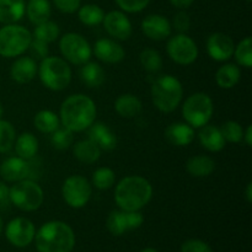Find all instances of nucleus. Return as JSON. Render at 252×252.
<instances>
[{"mask_svg":"<svg viewBox=\"0 0 252 252\" xmlns=\"http://www.w3.org/2000/svg\"><path fill=\"white\" fill-rule=\"evenodd\" d=\"M96 105L84 94L70 95L61 106V122L71 132H83L95 122Z\"/></svg>","mask_w":252,"mask_h":252,"instance_id":"nucleus-1","label":"nucleus"},{"mask_svg":"<svg viewBox=\"0 0 252 252\" xmlns=\"http://www.w3.org/2000/svg\"><path fill=\"white\" fill-rule=\"evenodd\" d=\"M153 197V187L142 176H127L121 180L115 189L116 204L122 211H140Z\"/></svg>","mask_w":252,"mask_h":252,"instance_id":"nucleus-2","label":"nucleus"},{"mask_svg":"<svg viewBox=\"0 0 252 252\" xmlns=\"http://www.w3.org/2000/svg\"><path fill=\"white\" fill-rule=\"evenodd\" d=\"M38 252H71L75 246V234L64 221L44 223L34 235Z\"/></svg>","mask_w":252,"mask_h":252,"instance_id":"nucleus-3","label":"nucleus"},{"mask_svg":"<svg viewBox=\"0 0 252 252\" xmlns=\"http://www.w3.org/2000/svg\"><path fill=\"white\" fill-rule=\"evenodd\" d=\"M152 101L155 107L164 113L176 110L184 97V86L181 81L172 75H161L153 83Z\"/></svg>","mask_w":252,"mask_h":252,"instance_id":"nucleus-4","label":"nucleus"},{"mask_svg":"<svg viewBox=\"0 0 252 252\" xmlns=\"http://www.w3.org/2000/svg\"><path fill=\"white\" fill-rule=\"evenodd\" d=\"M37 73L42 84L52 91H62L70 84L71 69L65 59L59 57H46L41 61Z\"/></svg>","mask_w":252,"mask_h":252,"instance_id":"nucleus-5","label":"nucleus"},{"mask_svg":"<svg viewBox=\"0 0 252 252\" xmlns=\"http://www.w3.org/2000/svg\"><path fill=\"white\" fill-rule=\"evenodd\" d=\"M32 33L24 26L16 24L5 25L0 29V56L15 58L29 49Z\"/></svg>","mask_w":252,"mask_h":252,"instance_id":"nucleus-6","label":"nucleus"},{"mask_svg":"<svg viewBox=\"0 0 252 252\" xmlns=\"http://www.w3.org/2000/svg\"><path fill=\"white\" fill-rule=\"evenodd\" d=\"M44 199L43 189L31 179L15 182L10 187V202L24 212L37 211Z\"/></svg>","mask_w":252,"mask_h":252,"instance_id":"nucleus-7","label":"nucleus"},{"mask_svg":"<svg viewBox=\"0 0 252 252\" xmlns=\"http://www.w3.org/2000/svg\"><path fill=\"white\" fill-rule=\"evenodd\" d=\"M213 112V101L204 93H196L189 96L182 106L185 121L192 128H201L208 125Z\"/></svg>","mask_w":252,"mask_h":252,"instance_id":"nucleus-8","label":"nucleus"},{"mask_svg":"<svg viewBox=\"0 0 252 252\" xmlns=\"http://www.w3.org/2000/svg\"><path fill=\"white\" fill-rule=\"evenodd\" d=\"M93 189L88 180L80 175L66 177L62 186V196L65 203L74 209L83 208L90 201Z\"/></svg>","mask_w":252,"mask_h":252,"instance_id":"nucleus-9","label":"nucleus"},{"mask_svg":"<svg viewBox=\"0 0 252 252\" xmlns=\"http://www.w3.org/2000/svg\"><path fill=\"white\" fill-rule=\"evenodd\" d=\"M59 48L64 58L75 65L88 63L93 54V49L89 42L81 34L75 32L64 34L59 42Z\"/></svg>","mask_w":252,"mask_h":252,"instance_id":"nucleus-10","label":"nucleus"},{"mask_svg":"<svg viewBox=\"0 0 252 252\" xmlns=\"http://www.w3.org/2000/svg\"><path fill=\"white\" fill-rule=\"evenodd\" d=\"M166 51L170 58L180 65H189L198 58V47L186 33L171 37L167 42Z\"/></svg>","mask_w":252,"mask_h":252,"instance_id":"nucleus-11","label":"nucleus"},{"mask_svg":"<svg viewBox=\"0 0 252 252\" xmlns=\"http://www.w3.org/2000/svg\"><path fill=\"white\" fill-rule=\"evenodd\" d=\"M7 241L15 248H26L33 241L36 229L30 219L19 217L9 221L5 230Z\"/></svg>","mask_w":252,"mask_h":252,"instance_id":"nucleus-12","label":"nucleus"},{"mask_svg":"<svg viewBox=\"0 0 252 252\" xmlns=\"http://www.w3.org/2000/svg\"><path fill=\"white\" fill-rule=\"evenodd\" d=\"M103 27L111 37L120 41H126L132 34V24L123 11L113 10L103 17Z\"/></svg>","mask_w":252,"mask_h":252,"instance_id":"nucleus-13","label":"nucleus"},{"mask_svg":"<svg viewBox=\"0 0 252 252\" xmlns=\"http://www.w3.org/2000/svg\"><path fill=\"white\" fill-rule=\"evenodd\" d=\"M235 43L233 38L223 32H216L207 39V52L217 62H226L233 57Z\"/></svg>","mask_w":252,"mask_h":252,"instance_id":"nucleus-14","label":"nucleus"},{"mask_svg":"<svg viewBox=\"0 0 252 252\" xmlns=\"http://www.w3.org/2000/svg\"><path fill=\"white\" fill-rule=\"evenodd\" d=\"M142 31L148 38L153 41H164L170 37L172 31L171 24L165 16L152 14L144 17L142 21Z\"/></svg>","mask_w":252,"mask_h":252,"instance_id":"nucleus-15","label":"nucleus"},{"mask_svg":"<svg viewBox=\"0 0 252 252\" xmlns=\"http://www.w3.org/2000/svg\"><path fill=\"white\" fill-rule=\"evenodd\" d=\"M94 53L96 58L108 64L120 63L125 59L126 52L123 47L115 39L100 38L95 42Z\"/></svg>","mask_w":252,"mask_h":252,"instance_id":"nucleus-16","label":"nucleus"},{"mask_svg":"<svg viewBox=\"0 0 252 252\" xmlns=\"http://www.w3.org/2000/svg\"><path fill=\"white\" fill-rule=\"evenodd\" d=\"M29 161L20 157L5 159L0 165V176L6 182H19L29 177Z\"/></svg>","mask_w":252,"mask_h":252,"instance_id":"nucleus-17","label":"nucleus"},{"mask_svg":"<svg viewBox=\"0 0 252 252\" xmlns=\"http://www.w3.org/2000/svg\"><path fill=\"white\" fill-rule=\"evenodd\" d=\"M88 129L89 139L96 143L101 150L111 152L117 147V137L105 123L94 122Z\"/></svg>","mask_w":252,"mask_h":252,"instance_id":"nucleus-18","label":"nucleus"},{"mask_svg":"<svg viewBox=\"0 0 252 252\" xmlns=\"http://www.w3.org/2000/svg\"><path fill=\"white\" fill-rule=\"evenodd\" d=\"M38 66L36 61L31 57H20L12 63L10 69V76L17 84H27L33 80Z\"/></svg>","mask_w":252,"mask_h":252,"instance_id":"nucleus-19","label":"nucleus"},{"mask_svg":"<svg viewBox=\"0 0 252 252\" xmlns=\"http://www.w3.org/2000/svg\"><path fill=\"white\" fill-rule=\"evenodd\" d=\"M165 138L175 147H187L194 139V128L187 123H172L165 129Z\"/></svg>","mask_w":252,"mask_h":252,"instance_id":"nucleus-20","label":"nucleus"},{"mask_svg":"<svg viewBox=\"0 0 252 252\" xmlns=\"http://www.w3.org/2000/svg\"><path fill=\"white\" fill-rule=\"evenodd\" d=\"M199 129L201 130L198 133V139L204 149L213 153L220 152V150L224 149L226 142L224 140L223 134H221L220 129L218 127L206 125L199 128Z\"/></svg>","mask_w":252,"mask_h":252,"instance_id":"nucleus-21","label":"nucleus"},{"mask_svg":"<svg viewBox=\"0 0 252 252\" xmlns=\"http://www.w3.org/2000/svg\"><path fill=\"white\" fill-rule=\"evenodd\" d=\"M26 10L25 0H0V22L16 24L24 17Z\"/></svg>","mask_w":252,"mask_h":252,"instance_id":"nucleus-22","label":"nucleus"},{"mask_svg":"<svg viewBox=\"0 0 252 252\" xmlns=\"http://www.w3.org/2000/svg\"><path fill=\"white\" fill-rule=\"evenodd\" d=\"M101 152L102 150L98 148V145L89 138L80 140L74 145V157L83 164H95L100 159Z\"/></svg>","mask_w":252,"mask_h":252,"instance_id":"nucleus-23","label":"nucleus"},{"mask_svg":"<svg viewBox=\"0 0 252 252\" xmlns=\"http://www.w3.org/2000/svg\"><path fill=\"white\" fill-rule=\"evenodd\" d=\"M186 170L194 177H207L216 170V161L207 155H196L187 160Z\"/></svg>","mask_w":252,"mask_h":252,"instance_id":"nucleus-24","label":"nucleus"},{"mask_svg":"<svg viewBox=\"0 0 252 252\" xmlns=\"http://www.w3.org/2000/svg\"><path fill=\"white\" fill-rule=\"evenodd\" d=\"M52 9L49 0H29L26 10H25V14L34 26L48 21Z\"/></svg>","mask_w":252,"mask_h":252,"instance_id":"nucleus-25","label":"nucleus"},{"mask_svg":"<svg viewBox=\"0 0 252 252\" xmlns=\"http://www.w3.org/2000/svg\"><path fill=\"white\" fill-rule=\"evenodd\" d=\"M115 110L121 117L134 118L142 111V102L139 98L132 94L121 95L115 102Z\"/></svg>","mask_w":252,"mask_h":252,"instance_id":"nucleus-26","label":"nucleus"},{"mask_svg":"<svg viewBox=\"0 0 252 252\" xmlns=\"http://www.w3.org/2000/svg\"><path fill=\"white\" fill-rule=\"evenodd\" d=\"M80 79L88 88H98L105 81L106 74L100 64L88 62L81 65Z\"/></svg>","mask_w":252,"mask_h":252,"instance_id":"nucleus-27","label":"nucleus"},{"mask_svg":"<svg viewBox=\"0 0 252 252\" xmlns=\"http://www.w3.org/2000/svg\"><path fill=\"white\" fill-rule=\"evenodd\" d=\"M15 152L17 157L25 160H30L34 158L38 152V140L32 133L25 132L15 139Z\"/></svg>","mask_w":252,"mask_h":252,"instance_id":"nucleus-28","label":"nucleus"},{"mask_svg":"<svg viewBox=\"0 0 252 252\" xmlns=\"http://www.w3.org/2000/svg\"><path fill=\"white\" fill-rule=\"evenodd\" d=\"M240 68L236 64L228 63L224 64L217 70L216 81L219 88L229 90V89H233L240 81Z\"/></svg>","mask_w":252,"mask_h":252,"instance_id":"nucleus-29","label":"nucleus"},{"mask_svg":"<svg viewBox=\"0 0 252 252\" xmlns=\"http://www.w3.org/2000/svg\"><path fill=\"white\" fill-rule=\"evenodd\" d=\"M34 127L39 130L41 133H53L57 128L59 127V120L58 115L49 110H42L34 116Z\"/></svg>","mask_w":252,"mask_h":252,"instance_id":"nucleus-30","label":"nucleus"},{"mask_svg":"<svg viewBox=\"0 0 252 252\" xmlns=\"http://www.w3.org/2000/svg\"><path fill=\"white\" fill-rule=\"evenodd\" d=\"M78 16L79 20L86 26H97V25L102 24L105 12L98 5L85 4L79 7Z\"/></svg>","mask_w":252,"mask_h":252,"instance_id":"nucleus-31","label":"nucleus"},{"mask_svg":"<svg viewBox=\"0 0 252 252\" xmlns=\"http://www.w3.org/2000/svg\"><path fill=\"white\" fill-rule=\"evenodd\" d=\"M59 33H61V30H59L58 25L48 20V21L36 25L32 38L46 42V43H51V42H54L58 38Z\"/></svg>","mask_w":252,"mask_h":252,"instance_id":"nucleus-32","label":"nucleus"},{"mask_svg":"<svg viewBox=\"0 0 252 252\" xmlns=\"http://www.w3.org/2000/svg\"><path fill=\"white\" fill-rule=\"evenodd\" d=\"M139 61L143 68L148 73H158L162 68V58L158 51L153 48H147L140 52Z\"/></svg>","mask_w":252,"mask_h":252,"instance_id":"nucleus-33","label":"nucleus"},{"mask_svg":"<svg viewBox=\"0 0 252 252\" xmlns=\"http://www.w3.org/2000/svg\"><path fill=\"white\" fill-rule=\"evenodd\" d=\"M107 225L108 231L115 236H121L128 230V224H127V217H126L125 211H113L111 212L110 216L107 218Z\"/></svg>","mask_w":252,"mask_h":252,"instance_id":"nucleus-34","label":"nucleus"},{"mask_svg":"<svg viewBox=\"0 0 252 252\" xmlns=\"http://www.w3.org/2000/svg\"><path fill=\"white\" fill-rule=\"evenodd\" d=\"M115 171L110 167H98L93 174V185L101 191L111 189L115 185Z\"/></svg>","mask_w":252,"mask_h":252,"instance_id":"nucleus-35","label":"nucleus"},{"mask_svg":"<svg viewBox=\"0 0 252 252\" xmlns=\"http://www.w3.org/2000/svg\"><path fill=\"white\" fill-rule=\"evenodd\" d=\"M15 139H16V132L14 126L10 122L0 120V153L10 152L14 147Z\"/></svg>","mask_w":252,"mask_h":252,"instance_id":"nucleus-36","label":"nucleus"},{"mask_svg":"<svg viewBox=\"0 0 252 252\" xmlns=\"http://www.w3.org/2000/svg\"><path fill=\"white\" fill-rule=\"evenodd\" d=\"M236 62L241 66L251 68L252 66V39L251 37H246L243 41L239 42L238 46H235L234 54Z\"/></svg>","mask_w":252,"mask_h":252,"instance_id":"nucleus-37","label":"nucleus"},{"mask_svg":"<svg viewBox=\"0 0 252 252\" xmlns=\"http://www.w3.org/2000/svg\"><path fill=\"white\" fill-rule=\"evenodd\" d=\"M74 132L69 130L68 128H57L53 133H51V143L53 148L58 150H65L73 144L74 142Z\"/></svg>","mask_w":252,"mask_h":252,"instance_id":"nucleus-38","label":"nucleus"},{"mask_svg":"<svg viewBox=\"0 0 252 252\" xmlns=\"http://www.w3.org/2000/svg\"><path fill=\"white\" fill-rule=\"evenodd\" d=\"M219 129H220L225 142L240 143L244 138L243 127L240 126V123L235 122V121H228L224 125H221Z\"/></svg>","mask_w":252,"mask_h":252,"instance_id":"nucleus-39","label":"nucleus"},{"mask_svg":"<svg viewBox=\"0 0 252 252\" xmlns=\"http://www.w3.org/2000/svg\"><path fill=\"white\" fill-rule=\"evenodd\" d=\"M115 1L125 12L134 14L144 10L152 0H115Z\"/></svg>","mask_w":252,"mask_h":252,"instance_id":"nucleus-40","label":"nucleus"},{"mask_svg":"<svg viewBox=\"0 0 252 252\" xmlns=\"http://www.w3.org/2000/svg\"><path fill=\"white\" fill-rule=\"evenodd\" d=\"M27 51H30V53H31V58H33L34 61H36V59L42 61V59H44L46 57H48V53H49L48 43L32 38Z\"/></svg>","mask_w":252,"mask_h":252,"instance_id":"nucleus-41","label":"nucleus"},{"mask_svg":"<svg viewBox=\"0 0 252 252\" xmlns=\"http://www.w3.org/2000/svg\"><path fill=\"white\" fill-rule=\"evenodd\" d=\"M181 252H213L211 246L199 239H189L181 246Z\"/></svg>","mask_w":252,"mask_h":252,"instance_id":"nucleus-42","label":"nucleus"},{"mask_svg":"<svg viewBox=\"0 0 252 252\" xmlns=\"http://www.w3.org/2000/svg\"><path fill=\"white\" fill-rule=\"evenodd\" d=\"M172 24H174V29L176 30L180 33H185L189 30L191 26V19H189V15L187 14L185 10H180L179 12H176L172 20Z\"/></svg>","mask_w":252,"mask_h":252,"instance_id":"nucleus-43","label":"nucleus"},{"mask_svg":"<svg viewBox=\"0 0 252 252\" xmlns=\"http://www.w3.org/2000/svg\"><path fill=\"white\" fill-rule=\"evenodd\" d=\"M59 11L64 14H74L81 6V0H53Z\"/></svg>","mask_w":252,"mask_h":252,"instance_id":"nucleus-44","label":"nucleus"},{"mask_svg":"<svg viewBox=\"0 0 252 252\" xmlns=\"http://www.w3.org/2000/svg\"><path fill=\"white\" fill-rule=\"evenodd\" d=\"M10 203V189L4 181H0V206Z\"/></svg>","mask_w":252,"mask_h":252,"instance_id":"nucleus-45","label":"nucleus"},{"mask_svg":"<svg viewBox=\"0 0 252 252\" xmlns=\"http://www.w3.org/2000/svg\"><path fill=\"white\" fill-rule=\"evenodd\" d=\"M193 1L194 0H170V2L180 10H185L187 9V7H189L193 4Z\"/></svg>","mask_w":252,"mask_h":252,"instance_id":"nucleus-46","label":"nucleus"},{"mask_svg":"<svg viewBox=\"0 0 252 252\" xmlns=\"http://www.w3.org/2000/svg\"><path fill=\"white\" fill-rule=\"evenodd\" d=\"M243 139H245V143L248 147H252V126H249L246 128V132L244 133Z\"/></svg>","mask_w":252,"mask_h":252,"instance_id":"nucleus-47","label":"nucleus"},{"mask_svg":"<svg viewBox=\"0 0 252 252\" xmlns=\"http://www.w3.org/2000/svg\"><path fill=\"white\" fill-rule=\"evenodd\" d=\"M245 197H246V201H248L249 203H251L252 202V184L251 182L248 185V187H246Z\"/></svg>","mask_w":252,"mask_h":252,"instance_id":"nucleus-48","label":"nucleus"},{"mask_svg":"<svg viewBox=\"0 0 252 252\" xmlns=\"http://www.w3.org/2000/svg\"><path fill=\"white\" fill-rule=\"evenodd\" d=\"M140 252H159V251L155 250V249H153V248H147V249H144V250H142Z\"/></svg>","mask_w":252,"mask_h":252,"instance_id":"nucleus-49","label":"nucleus"},{"mask_svg":"<svg viewBox=\"0 0 252 252\" xmlns=\"http://www.w3.org/2000/svg\"><path fill=\"white\" fill-rule=\"evenodd\" d=\"M2 112H4V111H2V106H1V103H0V120H1V117H2Z\"/></svg>","mask_w":252,"mask_h":252,"instance_id":"nucleus-50","label":"nucleus"},{"mask_svg":"<svg viewBox=\"0 0 252 252\" xmlns=\"http://www.w3.org/2000/svg\"><path fill=\"white\" fill-rule=\"evenodd\" d=\"M1 230H2V219L0 218V234H1Z\"/></svg>","mask_w":252,"mask_h":252,"instance_id":"nucleus-51","label":"nucleus"},{"mask_svg":"<svg viewBox=\"0 0 252 252\" xmlns=\"http://www.w3.org/2000/svg\"><path fill=\"white\" fill-rule=\"evenodd\" d=\"M246 1H250V0H246Z\"/></svg>","mask_w":252,"mask_h":252,"instance_id":"nucleus-52","label":"nucleus"}]
</instances>
